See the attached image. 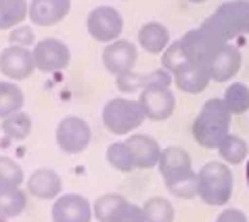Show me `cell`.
Here are the masks:
<instances>
[{"instance_id": "6da1fadb", "label": "cell", "mask_w": 249, "mask_h": 222, "mask_svg": "<svg viewBox=\"0 0 249 222\" xmlns=\"http://www.w3.org/2000/svg\"><path fill=\"white\" fill-rule=\"evenodd\" d=\"M231 117L226 103L222 99H210L193 122V136L205 149H218L224 136L231 132Z\"/></svg>"}, {"instance_id": "7a4b0ae2", "label": "cell", "mask_w": 249, "mask_h": 222, "mask_svg": "<svg viewBox=\"0 0 249 222\" xmlns=\"http://www.w3.org/2000/svg\"><path fill=\"white\" fill-rule=\"evenodd\" d=\"M203 27L216 34L220 40L228 42L231 38L249 34V0H228L216 9L203 21Z\"/></svg>"}, {"instance_id": "3957f363", "label": "cell", "mask_w": 249, "mask_h": 222, "mask_svg": "<svg viewBox=\"0 0 249 222\" xmlns=\"http://www.w3.org/2000/svg\"><path fill=\"white\" fill-rule=\"evenodd\" d=\"M199 174V197L207 205H226L232 197V172L224 162H207Z\"/></svg>"}, {"instance_id": "277c9868", "label": "cell", "mask_w": 249, "mask_h": 222, "mask_svg": "<svg viewBox=\"0 0 249 222\" xmlns=\"http://www.w3.org/2000/svg\"><path fill=\"white\" fill-rule=\"evenodd\" d=\"M144 120L147 115H144L141 103L126 99V96H115L103 107V124L113 134H130Z\"/></svg>"}, {"instance_id": "5b68a950", "label": "cell", "mask_w": 249, "mask_h": 222, "mask_svg": "<svg viewBox=\"0 0 249 222\" xmlns=\"http://www.w3.org/2000/svg\"><path fill=\"white\" fill-rule=\"evenodd\" d=\"M180 42L184 46V53H186V57H189V61L199 63V65H205V67L213 59V55L226 44L224 40H220L216 34L205 30L203 25L195 27V30H189L180 38Z\"/></svg>"}, {"instance_id": "8992f818", "label": "cell", "mask_w": 249, "mask_h": 222, "mask_svg": "<svg viewBox=\"0 0 249 222\" xmlns=\"http://www.w3.org/2000/svg\"><path fill=\"white\" fill-rule=\"evenodd\" d=\"M88 34L96 40V42L109 44L120 40V34L124 32V19L120 15V11H115L113 6H96L90 11V15L86 19Z\"/></svg>"}, {"instance_id": "52a82bcc", "label": "cell", "mask_w": 249, "mask_h": 222, "mask_svg": "<svg viewBox=\"0 0 249 222\" xmlns=\"http://www.w3.org/2000/svg\"><path fill=\"white\" fill-rule=\"evenodd\" d=\"M90 138H92L90 126H88L86 120H82L78 115L63 117L57 126V145L63 153L69 155L82 153V151L88 149Z\"/></svg>"}, {"instance_id": "ba28073f", "label": "cell", "mask_w": 249, "mask_h": 222, "mask_svg": "<svg viewBox=\"0 0 249 222\" xmlns=\"http://www.w3.org/2000/svg\"><path fill=\"white\" fill-rule=\"evenodd\" d=\"M34 63H36V69L44 74L51 72H61L69 65L71 61V51L65 42H61L57 38H44L40 42L34 44Z\"/></svg>"}, {"instance_id": "9c48e42d", "label": "cell", "mask_w": 249, "mask_h": 222, "mask_svg": "<svg viewBox=\"0 0 249 222\" xmlns=\"http://www.w3.org/2000/svg\"><path fill=\"white\" fill-rule=\"evenodd\" d=\"M138 103L144 111V115L153 122H163L174 113L176 107V99L172 94L170 86H149L141 90Z\"/></svg>"}, {"instance_id": "30bf717a", "label": "cell", "mask_w": 249, "mask_h": 222, "mask_svg": "<svg viewBox=\"0 0 249 222\" xmlns=\"http://www.w3.org/2000/svg\"><path fill=\"white\" fill-rule=\"evenodd\" d=\"M0 72L4 78L13 82L27 80L36 72V63H34V55L30 48L25 46H6L0 53Z\"/></svg>"}, {"instance_id": "8fae6325", "label": "cell", "mask_w": 249, "mask_h": 222, "mask_svg": "<svg viewBox=\"0 0 249 222\" xmlns=\"http://www.w3.org/2000/svg\"><path fill=\"white\" fill-rule=\"evenodd\" d=\"M53 222H90L92 220V205L86 197L78 193L59 195L51 210Z\"/></svg>"}, {"instance_id": "7c38bea8", "label": "cell", "mask_w": 249, "mask_h": 222, "mask_svg": "<svg viewBox=\"0 0 249 222\" xmlns=\"http://www.w3.org/2000/svg\"><path fill=\"white\" fill-rule=\"evenodd\" d=\"M138 59V48L130 40H115L109 42L103 51V63H105L107 72L113 75H122L132 72Z\"/></svg>"}, {"instance_id": "4fadbf2b", "label": "cell", "mask_w": 249, "mask_h": 222, "mask_svg": "<svg viewBox=\"0 0 249 222\" xmlns=\"http://www.w3.org/2000/svg\"><path fill=\"white\" fill-rule=\"evenodd\" d=\"M172 82V74L168 69L159 67L151 74H136L134 69L128 74L115 75V86L120 92H136V90H144L149 86H170Z\"/></svg>"}, {"instance_id": "5bb4252c", "label": "cell", "mask_w": 249, "mask_h": 222, "mask_svg": "<svg viewBox=\"0 0 249 222\" xmlns=\"http://www.w3.org/2000/svg\"><path fill=\"white\" fill-rule=\"evenodd\" d=\"M71 11V0H32L30 2V19L34 25L51 27L63 21Z\"/></svg>"}, {"instance_id": "9a60e30c", "label": "cell", "mask_w": 249, "mask_h": 222, "mask_svg": "<svg viewBox=\"0 0 249 222\" xmlns=\"http://www.w3.org/2000/svg\"><path fill=\"white\" fill-rule=\"evenodd\" d=\"M172 82H174L176 88L182 90V92L197 94V92H201V90L207 88V84L212 82V75H210V69L205 65L186 61L180 69H176V72L172 74Z\"/></svg>"}, {"instance_id": "2e32d148", "label": "cell", "mask_w": 249, "mask_h": 222, "mask_svg": "<svg viewBox=\"0 0 249 222\" xmlns=\"http://www.w3.org/2000/svg\"><path fill=\"white\" fill-rule=\"evenodd\" d=\"M241 53L237 46L232 44H224L220 51L213 55V59L207 63V69H210V75L212 80L216 82H226L234 78L241 69Z\"/></svg>"}, {"instance_id": "e0dca14e", "label": "cell", "mask_w": 249, "mask_h": 222, "mask_svg": "<svg viewBox=\"0 0 249 222\" xmlns=\"http://www.w3.org/2000/svg\"><path fill=\"white\" fill-rule=\"evenodd\" d=\"M130 153H132L134 166L141 170L155 168L159 164V155H161V147L153 136L149 134H132L126 141Z\"/></svg>"}, {"instance_id": "ac0fdd59", "label": "cell", "mask_w": 249, "mask_h": 222, "mask_svg": "<svg viewBox=\"0 0 249 222\" xmlns=\"http://www.w3.org/2000/svg\"><path fill=\"white\" fill-rule=\"evenodd\" d=\"M27 193L36 199H54L63 191L61 176L51 168H38L32 172V176L25 180Z\"/></svg>"}, {"instance_id": "d6986e66", "label": "cell", "mask_w": 249, "mask_h": 222, "mask_svg": "<svg viewBox=\"0 0 249 222\" xmlns=\"http://www.w3.org/2000/svg\"><path fill=\"white\" fill-rule=\"evenodd\" d=\"M165 189L180 199H193L199 195V174L193 168H186L174 174L163 176Z\"/></svg>"}, {"instance_id": "ffe728a7", "label": "cell", "mask_w": 249, "mask_h": 222, "mask_svg": "<svg viewBox=\"0 0 249 222\" xmlns=\"http://www.w3.org/2000/svg\"><path fill=\"white\" fill-rule=\"evenodd\" d=\"M138 44L151 55H161L170 46V32L159 21H149L138 30Z\"/></svg>"}, {"instance_id": "44dd1931", "label": "cell", "mask_w": 249, "mask_h": 222, "mask_svg": "<svg viewBox=\"0 0 249 222\" xmlns=\"http://www.w3.org/2000/svg\"><path fill=\"white\" fill-rule=\"evenodd\" d=\"M157 168H159V172H161V176H168V174H174V172L193 168V162H191L189 151L182 149V147H176V145H172V147L161 149Z\"/></svg>"}, {"instance_id": "7402d4cb", "label": "cell", "mask_w": 249, "mask_h": 222, "mask_svg": "<svg viewBox=\"0 0 249 222\" xmlns=\"http://www.w3.org/2000/svg\"><path fill=\"white\" fill-rule=\"evenodd\" d=\"M27 205V195L21 186L0 185V218H15Z\"/></svg>"}, {"instance_id": "603a6c76", "label": "cell", "mask_w": 249, "mask_h": 222, "mask_svg": "<svg viewBox=\"0 0 249 222\" xmlns=\"http://www.w3.org/2000/svg\"><path fill=\"white\" fill-rule=\"evenodd\" d=\"M25 96L13 80H0V120L23 109Z\"/></svg>"}, {"instance_id": "cb8c5ba5", "label": "cell", "mask_w": 249, "mask_h": 222, "mask_svg": "<svg viewBox=\"0 0 249 222\" xmlns=\"http://www.w3.org/2000/svg\"><path fill=\"white\" fill-rule=\"evenodd\" d=\"M30 17L27 0H0V30H13Z\"/></svg>"}, {"instance_id": "d4e9b609", "label": "cell", "mask_w": 249, "mask_h": 222, "mask_svg": "<svg viewBox=\"0 0 249 222\" xmlns=\"http://www.w3.org/2000/svg\"><path fill=\"white\" fill-rule=\"evenodd\" d=\"M222 101L226 103V107L232 115L245 113V111H249V86L243 84V82H232L224 90Z\"/></svg>"}, {"instance_id": "484cf974", "label": "cell", "mask_w": 249, "mask_h": 222, "mask_svg": "<svg viewBox=\"0 0 249 222\" xmlns=\"http://www.w3.org/2000/svg\"><path fill=\"white\" fill-rule=\"evenodd\" d=\"M218 153H220V157H222L224 162L237 166L241 162H245V157H247V143L241 136L228 132L224 136V141L220 143Z\"/></svg>"}, {"instance_id": "4316f807", "label": "cell", "mask_w": 249, "mask_h": 222, "mask_svg": "<svg viewBox=\"0 0 249 222\" xmlns=\"http://www.w3.org/2000/svg\"><path fill=\"white\" fill-rule=\"evenodd\" d=\"M144 222H174V205L165 197H151L142 205Z\"/></svg>"}, {"instance_id": "83f0119b", "label": "cell", "mask_w": 249, "mask_h": 222, "mask_svg": "<svg viewBox=\"0 0 249 222\" xmlns=\"http://www.w3.org/2000/svg\"><path fill=\"white\" fill-rule=\"evenodd\" d=\"M2 132L13 141H23L32 132V117L25 111H17L2 120Z\"/></svg>"}, {"instance_id": "f1b7e54d", "label": "cell", "mask_w": 249, "mask_h": 222, "mask_svg": "<svg viewBox=\"0 0 249 222\" xmlns=\"http://www.w3.org/2000/svg\"><path fill=\"white\" fill-rule=\"evenodd\" d=\"M126 197L117 195V193H107V195H101L99 199L92 204V216L99 222H111V218L115 216V212L122 207V204H126Z\"/></svg>"}, {"instance_id": "f546056e", "label": "cell", "mask_w": 249, "mask_h": 222, "mask_svg": "<svg viewBox=\"0 0 249 222\" xmlns=\"http://www.w3.org/2000/svg\"><path fill=\"white\" fill-rule=\"evenodd\" d=\"M107 162H109L111 168L120 170V172H132L136 168L134 159H132V153H130L126 141L109 145V149H107Z\"/></svg>"}, {"instance_id": "4dcf8cb0", "label": "cell", "mask_w": 249, "mask_h": 222, "mask_svg": "<svg viewBox=\"0 0 249 222\" xmlns=\"http://www.w3.org/2000/svg\"><path fill=\"white\" fill-rule=\"evenodd\" d=\"M186 61H189V57H186L184 46H182L180 40H174V42H170V46L161 53V67L168 69L170 74H174L176 69H180L186 63Z\"/></svg>"}, {"instance_id": "1f68e13d", "label": "cell", "mask_w": 249, "mask_h": 222, "mask_svg": "<svg viewBox=\"0 0 249 222\" xmlns=\"http://www.w3.org/2000/svg\"><path fill=\"white\" fill-rule=\"evenodd\" d=\"M23 180H25L23 168L15 162V159H11V157H0V185L21 186Z\"/></svg>"}, {"instance_id": "d6a6232c", "label": "cell", "mask_w": 249, "mask_h": 222, "mask_svg": "<svg viewBox=\"0 0 249 222\" xmlns=\"http://www.w3.org/2000/svg\"><path fill=\"white\" fill-rule=\"evenodd\" d=\"M111 222H144L142 205H136V204H132V201H126V204H122V207L115 212Z\"/></svg>"}, {"instance_id": "836d02e7", "label": "cell", "mask_w": 249, "mask_h": 222, "mask_svg": "<svg viewBox=\"0 0 249 222\" xmlns=\"http://www.w3.org/2000/svg\"><path fill=\"white\" fill-rule=\"evenodd\" d=\"M9 42L13 46L30 48L32 44H36V36H34V30L30 25H17V27H13L11 34H9Z\"/></svg>"}, {"instance_id": "e575fe53", "label": "cell", "mask_w": 249, "mask_h": 222, "mask_svg": "<svg viewBox=\"0 0 249 222\" xmlns=\"http://www.w3.org/2000/svg\"><path fill=\"white\" fill-rule=\"evenodd\" d=\"M216 222H249V220H247V216L241 210H234V207H231V210L220 212Z\"/></svg>"}, {"instance_id": "d590c367", "label": "cell", "mask_w": 249, "mask_h": 222, "mask_svg": "<svg viewBox=\"0 0 249 222\" xmlns=\"http://www.w3.org/2000/svg\"><path fill=\"white\" fill-rule=\"evenodd\" d=\"M186 2H193V4H201V2H207V0H186Z\"/></svg>"}, {"instance_id": "8d00e7d4", "label": "cell", "mask_w": 249, "mask_h": 222, "mask_svg": "<svg viewBox=\"0 0 249 222\" xmlns=\"http://www.w3.org/2000/svg\"><path fill=\"white\" fill-rule=\"evenodd\" d=\"M245 176H247V185H249V162H247V170H245Z\"/></svg>"}]
</instances>
